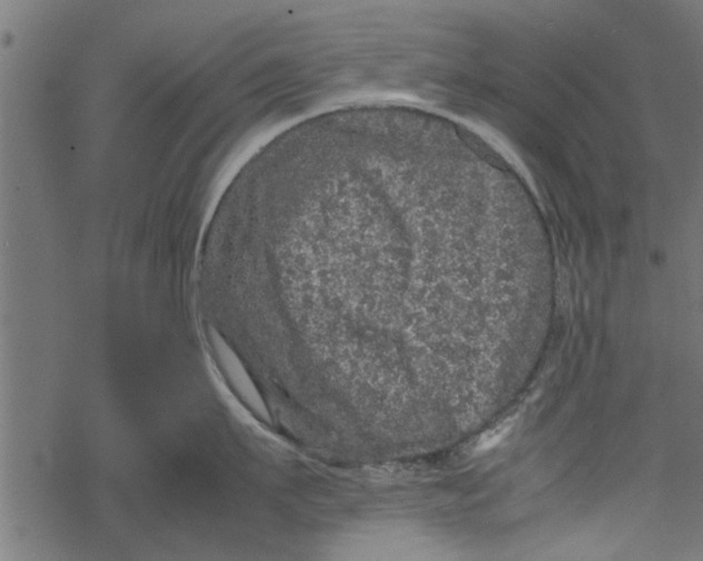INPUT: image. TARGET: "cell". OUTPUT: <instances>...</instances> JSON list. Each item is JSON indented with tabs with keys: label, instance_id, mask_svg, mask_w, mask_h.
Returning <instances> with one entry per match:
<instances>
[{
	"label": "cell",
	"instance_id": "1",
	"mask_svg": "<svg viewBox=\"0 0 703 561\" xmlns=\"http://www.w3.org/2000/svg\"><path fill=\"white\" fill-rule=\"evenodd\" d=\"M212 336L213 345L218 357L219 363L225 371L228 380L231 381L233 387L235 388L237 393L243 399L246 405L250 409L257 412L258 415L263 418H267V412L264 407L261 398H259L257 389H255L252 381L246 374L244 367L241 366L239 358H237L234 351L230 348V345L224 341L219 333L213 330L210 331Z\"/></svg>",
	"mask_w": 703,
	"mask_h": 561
},
{
	"label": "cell",
	"instance_id": "2",
	"mask_svg": "<svg viewBox=\"0 0 703 561\" xmlns=\"http://www.w3.org/2000/svg\"><path fill=\"white\" fill-rule=\"evenodd\" d=\"M514 426V420L504 421L503 423L499 424L498 427L487 431L480 438L476 446L477 451H487L494 446H498L501 441L504 439L512 431Z\"/></svg>",
	"mask_w": 703,
	"mask_h": 561
}]
</instances>
